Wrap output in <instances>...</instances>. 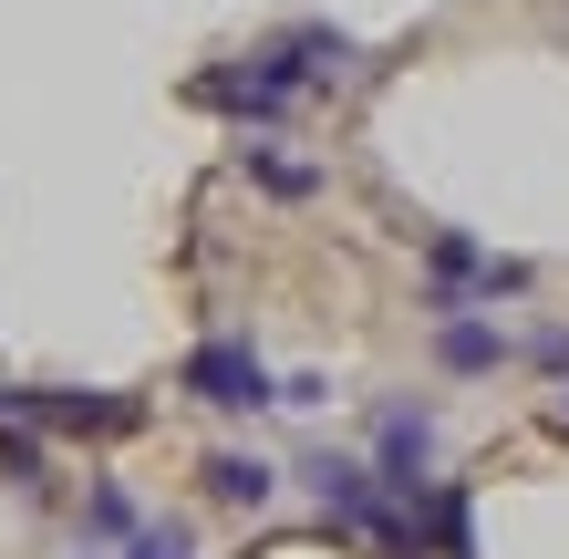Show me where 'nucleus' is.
<instances>
[{
	"label": "nucleus",
	"instance_id": "f257e3e1",
	"mask_svg": "<svg viewBox=\"0 0 569 559\" xmlns=\"http://www.w3.org/2000/svg\"><path fill=\"white\" fill-rule=\"evenodd\" d=\"M187 393H197V405H218V415L280 405V383H270V363H259L249 342H197V352H187Z\"/></svg>",
	"mask_w": 569,
	"mask_h": 559
},
{
	"label": "nucleus",
	"instance_id": "f03ea898",
	"mask_svg": "<svg viewBox=\"0 0 569 559\" xmlns=\"http://www.w3.org/2000/svg\"><path fill=\"white\" fill-rule=\"evenodd\" d=\"M197 93H208L218 114H249V124H270V114H290V104H300V73H290L280 52H259L249 73H208Z\"/></svg>",
	"mask_w": 569,
	"mask_h": 559
},
{
	"label": "nucleus",
	"instance_id": "7ed1b4c3",
	"mask_svg": "<svg viewBox=\"0 0 569 559\" xmlns=\"http://www.w3.org/2000/svg\"><path fill=\"white\" fill-rule=\"evenodd\" d=\"M425 467H435V415L393 405V415H383V436H373V477H383V498H425Z\"/></svg>",
	"mask_w": 569,
	"mask_h": 559
},
{
	"label": "nucleus",
	"instance_id": "20e7f679",
	"mask_svg": "<svg viewBox=\"0 0 569 559\" xmlns=\"http://www.w3.org/2000/svg\"><path fill=\"white\" fill-rule=\"evenodd\" d=\"M435 363H446V373H497V363H508V332L477 321V311H435Z\"/></svg>",
	"mask_w": 569,
	"mask_h": 559
},
{
	"label": "nucleus",
	"instance_id": "39448f33",
	"mask_svg": "<svg viewBox=\"0 0 569 559\" xmlns=\"http://www.w3.org/2000/svg\"><path fill=\"white\" fill-rule=\"evenodd\" d=\"M270 487H280L270 456H239V446L208 456V498H218V508H270Z\"/></svg>",
	"mask_w": 569,
	"mask_h": 559
},
{
	"label": "nucleus",
	"instance_id": "423d86ee",
	"mask_svg": "<svg viewBox=\"0 0 569 559\" xmlns=\"http://www.w3.org/2000/svg\"><path fill=\"white\" fill-rule=\"evenodd\" d=\"M83 529L93 539H136V498H124V487H93V498H83Z\"/></svg>",
	"mask_w": 569,
	"mask_h": 559
},
{
	"label": "nucleus",
	"instance_id": "0eeeda50",
	"mask_svg": "<svg viewBox=\"0 0 569 559\" xmlns=\"http://www.w3.org/2000/svg\"><path fill=\"white\" fill-rule=\"evenodd\" d=\"M249 177L270 197H311V167H290V156H249Z\"/></svg>",
	"mask_w": 569,
	"mask_h": 559
},
{
	"label": "nucleus",
	"instance_id": "6e6552de",
	"mask_svg": "<svg viewBox=\"0 0 569 559\" xmlns=\"http://www.w3.org/2000/svg\"><path fill=\"white\" fill-rule=\"evenodd\" d=\"M0 467H11V487H42V446L11 425V436H0Z\"/></svg>",
	"mask_w": 569,
	"mask_h": 559
},
{
	"label": "nucleus",
	"instance_id": "1a4fd4ad",
	"mask_svg": "<svg viewBox=\"0 0 569 559\" xmlns=\"http://www.w3.org/2000/svg\"><path fill=\"white\" fill-rule=\"evenodd\" d=\"M528 352H539V373H569V332H539Z\"/></svg>",
	"mask_w": 569,
	"mask_h": 559
},
{
	"label": "nucleus",
	"instance_id": "9d476101",
	"mask_svg": "<svg viewBox=\"0 0 569 559\" xmlns=\"http://www.w3.org/2000/svg\"><path fill=\"white\" fill-rule=\"evenodd\" d=\"M549 425H559V436H569V393H559V415H549Z\"/></svg>",
	"mask_w": 569,
	"mask_h": 559
},
{
	"label": "nucleus",
	"instance_id": "9b49d317",
	"mask_svg": "<svg viewBox=\"0 0 569 559\" xmlns=\"http://www.w3.org/2000/svg\"><path fill=\"white\" fill-rule=\"evenodd\" d=\"M73 559H104V549H73Z\"/></svg>",
	"mask_w": 569,
	"mask_h": 559
}]
</instances>
